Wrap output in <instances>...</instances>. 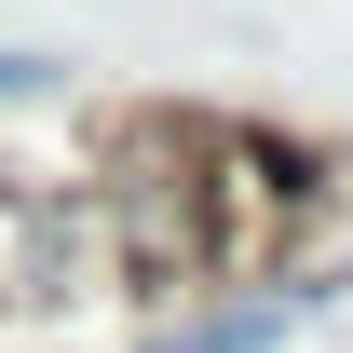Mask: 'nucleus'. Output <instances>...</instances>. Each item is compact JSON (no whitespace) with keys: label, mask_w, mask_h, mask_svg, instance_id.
<instances>
[{"label":"nucleus","mask_w":353,"mask_h":353,"mask_svg":"<svg viewBox=\"0 0 353 353\" xmlns=\"http://www.w3.org/2000/svg\"><path fill=\"white\" fill-rule=\"evenodd\" d=\"M272 326H285V312H272V299H245V312H204V326H163V353H259Z\"/></svg>","instance_id":"obj_1"},{"label":"nucleus","mask_w":353,"mask_h":353,"mask_svg":"<svg viewBox=\"0 0 353 353\" xmlns=\"http://www.w3.org/2000/svg\"><path fill=\"white\" fill-rule=\"evenodd\" d=\"M54 82V54H0V95H41Z\"/></svg>","instance_id":"obj_2"}]
</instances>
